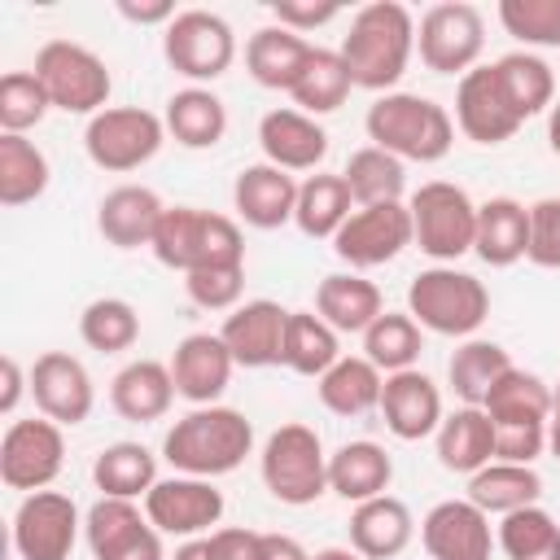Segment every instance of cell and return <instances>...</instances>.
Wrapping results in <instances>:
<instances>
[{
  "label": "cell",
  "mask_w": 560,
  "mask_h": 560,
  "mask_svg": "<svg viewBox=\"0 0 560 560\" xmlns=\"http://www.w3.org/2000/svg\"><path fill=\"white\" fill-rule=\"evenodd\" d=\"M311 560H363L354 547H324V551H315Z\"/></svg>",
  "instance_id": "60"
},
{
  "label": "cell",
  "mask_w": 560,
  "mask_h": 560,
  "mask_svg": "<svg viewBox=\"0 0 560 560\" xmlns=\"http://www.w3.org/2000/svg\"><path fill=\"white\" fill-rule=\"evenodd\" d=\"M363 131L376 149L394 153L398 162H442L455 144V118L446 105L416 96V92H385L368 105Z\"/></svg>",
  "instance_id": "3"
},
{
  "label": "cell",
  "mask_w": 560,
  "mask_h": 560,
  "mask_svg": "<svg viewBox=\"0 0 560 560\" xmlns=\"http://www.w3.org/2000/svg\"><path fill=\"white\" fill-rule=\"evenodd\" d=\"M494 542L508 560H560V525L542 503L508 512L499 521Z\"/></svg>",
  "instance_id": "44"
},
{
  "label": "cell",
  "mask_w": 560,
  "mask_h": 560,
  "mask_svg": "<svg viewBox=\"0 0 560 560\" xmlns=\"http://www.w3.org/2000/svg\"><path fill=\"white\" fill-rule=\"evenodd\" d=\"M118 13L127 18V22H136V26H171V18H175V4L171 0H149V4H136V0H118Z\"/></svg>",
  "instance_id": "55"
},
{
  "label": "cell",
  "mask_w": 560,
  "mask_h": 560,
  "mask_svg": "<svg viewBox=\"0 0 560 560\" xmlns=\"http://www.w3.org/2000/svg\"><path fill=\"white\" fill-rule=\"evenodd\" d=\"M407 210H411V236H416L420 254H429L433 262H446V267H455V258L472 254L477 201L459 184L429 179L411 192Z\"/></svg>",
  "instance_id": "7"
},
{
  "label": "cell",
  "mask_w": 560,
  "mask_h": 560,
  "mask_svg": "<svg viewBox=\"0 0 560 560\" xmlns=\"http://www.w3.org/2000/svg\"><path fill=\"white\" fill-rule=\"evenodd\" d=\"M162 214H166V206H162V197L153 188L118 184L96 206V232L114 249H140V245H153V232H158Z\"/></svg>",
  "instance_id": "24"
},
{
  "label": "cell",
  "mask_w": 560,
  "mask_h": 560,
  "mask_svg": "<svg viewBox=\"0 0 560 560\" xmlns=\"http://www.w3.org/2000/svg\"><path fill=\"white\" fill-rule=\"evenodd\" d=\"M433 442H438V464L446 472L472 477L494 459V420L481 407H459V411L442 416Z\"/></svg>",
  "instance_id": "31"
},
{
  "label": "cell",
  "mask_w": 560,
  "mask_h": 560,
  "mask_svg": "<svg viewBox=\"0 0 560 560\" xmlns=\"http://www.w3.org/2000/svg\"><path fill=\"white\" fill-rule=\"evenodd\" d=\"M416 534V521H411V508L394 494H376L368 503H354L350 512V547L363 556V560H394L407 551Z\"/></svg>",
  "instance_id": "27"
},
{
  "label": "cell",
  "mask_w": 560,
  "mask_h": 560,
  "mask_svg": "<svg viewBox=\"0 0 560 560\" xmlns=\"http://www.w3.org/2000/svg\"><path fill=\"white\" fill-rule=\"evenodd\" d=\"M385 311V298L372 280H363L359 271H332L315 284V315L337 328V332H368L376 324V315Z\"/></svg>",
  "instance_id": "28"
},
{
  "label": "cell",
  "mask_w": 560,
  "mask_h": 560,
  "mask_svg": "<svg viewBox=\"0 0 560 560\" xmlns=\"http://www.w3.org/2000/svg\"><path fill=\"white\" fill-rule=\"evenodd\" d=\"M144 529H149V516L136 508V499H109V494H101L83 512V538H88L92 560H109L114 551H122Z\"/></svg>",
  "instance_id": "43"
},
{
  "label": "cell",
  "mask_w": 560,
  "mask_h": 560,
  "mask_svg": "<svg viewBox=\"0 0 560 560\" xmlns=\"http://www.w3.org/2000/svg\"><path fill=\"white\" fill-rule=\"evenodd\" d=\"M79 337L96 354H122L140 341V315L127 298H96L79 315Z\"/></svg>",
  "instance_id": "47"
},
{
  "label": "cell",
  "mask_w": 560,
  "mask_h": 560,
  "mask_svg": "<svg viewBox=\"0 0 560 560\" xmlns=\"http://www.w3.org/2000/svg\"><path fill=\"white\" fill-rule=\"evenodd\" d=\"M341 332L328 328L315 311H289V328H284V368L298 376H324L337 359H341Z\"/></svg>",
  "instance_id": "41"
},
{
  "label": "cell",
  "mask_w": 560,
  "mask_h": 560,
  "mask_svg": "<svg viewBox=\"0 0 560 560\" xmlns=\"http://www.w3.org/2000/svg\"><path fill=\"white\" fill-rule=\"evenodd\" d=\"M468 499L486 516H508V512H521V508H529V503L542 499V477H538L534 464L490 459L481 472L468 477Z\"/></svg>",
  "instance_id": "33"
},
{
  "label": "cell",
  "mask_w": 560,
  "mask_h": 560,
  "mask_svg": "<svg viewBox=\"0 0 560 560\" xmlns=\"http://www.w3.org/2000/svg\"><path fill=\"white\" fill-rule=\"evenodd\" d=\"M258 472H262V486L271 490V499L289 503V508H306L319 494H328V455H324V442H319V433L311 424H298V420L280 424L262 442Z\"/></svg>",
  "instance_id": "6"
},
{
  "label": "cell",
  "mask_w": 560,
  "mask_h": 560,
  "mask_svg": "<svg viewBox=\"0 0 560 560\" xmlns=\"http://www.w3.org/2000/svg\"><path fill=\"white\" fill-rule=\"evenodd\" d=\"M35 79L44 83L52 109L83 114V118H96L101 109H109V92H114L109 66L74 39H48L35 52Z\"/></svg>",
  "instance_id": "8"
},
{
  "label": "cell",
  "mask_w": 560,
  "mask_h": 560,
  "mask_svg": "<svg viewBox=\"0 0 560 560\" xmlns=\"http://www.w3.org/2000/svg\"><path fill=\"white\" fill-rule=\"evenodd\" d=\"M420 350H424V337L407 311H381L376 324L363 332V359H372L385 376L416 368Z\"/></svg>",
  "instance_id": "46"
},
{
  "label": "cell",
  "mask_w": 560,
  "mask_h": 560,
  "mask_svg": "<svg viewBox=\"0 0 560 560\" xmlns=\"http://www.w3.org/2000/svg\"><path fill=\"white\" fill-rule=\"evenodd\" d=\"M79 529H83V516L70 494L35 490V494H22L13 512V551L22 560H70Z\"/></svg>",
  "instance_id": "15"
},
{
  "label": "cell",
  "mask_w": 560,
  "mask_h": 560,
  "mask_svg": "<svg viewBox=\"0 0 560 560\" xmlns=\"http://www.w3.org/2000/svg\"><path fill=\"white\" fill-rule=\"evenodd\" d=\"M486 48V18L477 4L464 0H442L433 9L420 13L416 26V52L424 61V70L433 74H468L477 66Z\"/></svg>",
  "instance_id": "11"
},
{
  "label": "cell",
  "mask_w": 560,
  "mask_h": 560,
  "mask_svg": "<svg viewBox=\"0 0 560 560\" xmlns=\"http://www.w3.org/2000/svg\"><path fill=\"white\" fill-rule=\"evenodd\" d=\"M547 451V424H494V459L534 464Z\"/></svg>",
  "instance_id": "52"
},
{
  "label": "cell",
  "mask_w": 560,
  "mask_h": 560,
  "mask_svg": "<svg viewBox=\"0 0 560 560\" xmlns=\"http://www.w3.org/2000/svg\"><path fill=\"white\" fill-rule=\"evenodd\" d=\"M92 481L109 499H144L158 486V455L140 442H109L92 459Z\"/></svg>",
  "instance_id": "38"
},
{
  "label": "cell",
  "mask_w": 560,
  "mask_h": 560,
  "mask_svg": "<svg viewBox=\"0 0 560 560\" xmlns=\"http://www.w3.org/2000/svg\"><path fill=\"white\" fill-rule=\"evenodd\" d=\"M254 451V424L236 407H192L162 438V459L184 477H223Z\"/></svg>",
  "instance_id": "2"
},
{
  "label": "cell",
  "mask_w": 560,
  "mask_h": 560,
  "mask_svg": "<svg viewBox=\"0 0 560 560\" xmlns=\"http://www.w3.org/2000/svg\"><path fill=\"white\" fill-rule=\"evenodd\" d=\"M48 179H52V166H48L44 149L26 136L0 131V206L18 210V206L39 201L48 192Z\"/></svg>",
  "instance_id": "39"
},
{
  "label": "cell",
  "mask_w": 560,
  "mask_h": 560,
  "mask_svg": "<svg viewBox=\"0 0 560 560\" xmlns=\"http://www.w3.org/2000/svg\"><path fill=\"white\" fill-rule=\"evenodd\" d=\"M350 70H346V61H341V52H332V48H315L311 52V61H306V70H302V79L293 83V105L302 109V114H311V118H319V114H332V109H341L346 105V96H350Z\"/></svg>",
  "instance_id": "45"
},
{
  "label": "cell",
  "mask_w": 560,
  "mask_h": 560,
  "mask_svg": "<svg viewBox=\"0 0 560 560\" xmlns=\"http://www.w3.org/2000/svg\"><path fill=\"white\" fill-rule=\"evenodd\" d=\"M341 13V4H302V0H276L271 4V18H276V26H289V31H298V35H306V31H315V26H328L332 18Z\"/></svg>",
  "instance_id": "53"
},
{
  "label": "cell",
  "mask_w": 560,
  "mask_h": 560,
  "mask_svg": "<svg viewBox=\"0 0 560 560\" xmlns=\"http://www.w3.org/2000/svg\"><path fill=\"white\" fill-rule=\"evenodd\" d=\"M175 402V381H171V363L158 359H131L127 368L114 372L109 381V407L131 420V424H149L162 420Z\"/></svg>",
  "instance_id": "26"
},
{
  "label": "cell",
  "mask_w": 560,
  "mask_h": 560,
  "mask_svg": "<svg viewBox=\"0 0 560 560\" xmlns=\"http://www.w3.org/2000/svg\"><path fill=\"white\" fill-rule=\"evenodd\" d=\"M162 140H166V122L140 105H109L96 118H88V127H83V149H88L92 166H101L109 175L140 171L144 162L158 158Z\"/></svg>",
  "instance_id": "9"
},
{
  "label": "cell",
  "mask_w": 560,
  "mask_h": 560,
  "mask_svg": "<svg viewBox=\"0 0 560 560\" xmlns=\"http://www.w3.org/2000/svg\"><path fill=\"white\" fill-rule=\"evenodd\" d=\"M551 416H560V385H551Z\"/></svg>",
  "instance_id": "62"
},
{
  "label": "cell",
  "mask_w": 560,
  "mask_h": 560,
  "mask_svg": "<svg viewBox=\"0 0 560 560\" xmlns=\"http://www.w3.org/2000/svg\"><path fill=\"white\" fill-rule=\"evenodd\" d=\"M407 315L438 337H472L490 315V289L459 267H424L407 284Z\"/></svg>",
  "instance_id": "5"
},
{
  "label": "cell",
  "mask_w": 560,
  "mask_h": 560,
  "mask_svg": "<svg viewBox=\"0 0 560 560\" xmlns=\"http://www.w3.org/2000/svg\"><path fill=\"white\" fill-rule=\"evenodd\" d=\"M420 542L429 560H490L494 534L490 516L472 499H442L420 521Z\"/></svg>",
  "instance_id": "17"
},
{
  "label": "cell",
  "mask_w": 560,
  "mask_h": 560,
  "mask_svg": "<svg viewBox=\"0 0 560 560\" xmlns=\"http://www.w3.org/2000/svg\"><path fill=\"white\" fill-rule=\"evenodd\" d=\"M61 464H66V433L57 420H48V416L9 420V429L0 438V481L9 490H22V494L48 490L57 481Z\"/></svg>",
  "instance_id": "12"
},
{
  "label": "cell",
  "mask_w": 560,
  "mask_h": 560,
  "mask_svg": "<svg viewBox=\"0 0 560 560\" xmlns=\"http://www.w3.org/2000/svg\"><path fill=\"white\" fill-rule=\"evenodd\" d=\"M499 22L529 48H560V0H499Z\"/></svg>",
  "instance_id": "49"
},
{
  "label": "cell",
  "mask_w": 560,
  "mask_h": 560,
  "mask_svg": "<svg viewBox=\"0 0 560 560\" xmlns=\"http://www.w3.org/2000/svg\"><path fill=\"white\" fill-rule=\"evenodd\" d=\"M341 61L350 70L354 88L389 92L416 52V18L398 0H372L350 18V31L341 39Z\"/></svg>",
  "instance_id": "1"
},
{
  "label": "cell",
  "mask_w": 560,
  "mask_h": 560,
  "mask_svg": "<svg viewBox=\"0 0 560 560\" xmlns=\"http://www.w3.org/2000/svg\"><path fill=\"white\" fill-rule=\"evenodd\" d=\"M232 368H236V359L219 332H188L171 354L175 394L192 407H214L232 381Z\"/></svg>",
  "instance_id": "20"
},
{
  "label": "cell",
  "mask_w": 560,
  "mask_h": 560,
  "mask_svg": "<svg viewBox=\"0 0 560 560\" xmlns=\"http://www.w3.org/2000/svg\"><path fill=\"white\" fill-rule=\"evenodd\" d=\"M547 144L560 158V101H551V109H547Z\"/></svg>",
  "instance_id": "59"
},
{
  "label": "cell",
  "mask_w": 560,
  "mask_h": 560,
  "mask_svg": "<svg viewBox=\"0 0 560 560\" xmlns=\"http://www.w3.org/2000/svg\"><path fill=\"white\" fill-rule=\"evenodd\" d=\"M394 481V459L381 442H346L328 455V490L346 503H368L376 494H385Z\"/></svg>",
  "instance_id": "29"
},
{
  "label": "cell",
  "mask_w": 560,
  "mask_h": 560,
  "mask_svg": "<svg viewBox=\"0 0 560 560\" xmlns=\"http://www.w3.org/2000/svg\"><path fill=\"white\" fill-rule=\"evenodd\" d=\"M153 258L171 271H197V267H232L245 262V236L236 219L197 210V206H166L158 232H153Z\"/></svg>",
  "instance_id": "4"
},
{
  "label": "cell",
  "mask_w": 560,
  "mask_h": 560,
  "mask_svg": "<svg viewBox=\"0 0 560 560\" xmlns=\"http://www.w3.org/2000/svg\"><path fill=\"white\" fill-rule=\"evenodd\" d=\"M258 144H262V158L280 171H315L324 158H328V131L319 127V118L293 109V105H280V109H267L258 118Z\"/></svg>",
  "instance_id": "21"
},
{
  "label": "cell",
  "mask_w": 560,
  "mask_h": 560,
  "mask_svg": "<svg viewBox=\"0 0 560 560\" xmlns=\"http://www.w3.org/2000/svg\"><path fill=\"white\" fill-rule=\"evenodd\" d=\"M525 258L534 267L560 271V197H542L529 206V249Z\"/></svg>",
  "instance_id": "51"
},
{
  "label": "cell",
  "mask_w": 560,
  "mask_h": 560,
  "mask_svg": "<svg viewBox=\"0 0 560 560\" xmlns=\"http://www.w3.org/2000/svg\"><path fill=\"white\" fill-rule=\"evenodd\" d=\"M171 560H219V556H214V547H210V534H201V538H184Z\"/></svg>",
  "instance_id": "58"
},
{
  "label": "cell",
  "mask_w": 560,
  "mask_h": 560,
  "mask_svg": "<svg viewBox=\"0 0 560 560\" xmlns=\"http://www.w3.org/2000/svg\"><path fill=\"white\" fill-rule=\"evenodd\" d=\"M232 210L241 214V223L258 232L284 228L293 223V210H298V179L271 162H254L232 184Z\"/></svg>",
  "instance_id": "22"
},
{
  "label": "cell",
  "mask_w": 560,
  "mask_h": 560,
  "mask_svg": "<svg viewBox=\"0 0 560 560\" xmlns=\"http://www.w3.org/2000/svg\"><path fill=\"white\" fill-rule=\"evenodd\" d=\"M381 416L398 442H420L442 424V394L420 368L394 372L385 376V389H381Z\"/></svg>",
  "instance_id": "23"
},
{
  "label": "cell",
  "mask_w": 560,
  "mask_h": 560,
  "mask_svg": "<svg viewBox=\"0 0 560 560\" xmlns=\"http://www.w3.org/2000/svg\"><path fill=\"white\" fill-rule=\"evenodd\" d=\"M350 214H354V197H350V188H346L341 175H306V179L298 184L293 223H298L302 236H311V241H332Z\"/></svg>",
  "instance_id": "37"
},
{
  "label": "cell",
  "mask_w": 560,
  "mask_h": 560,
  "mask_svg": "<svg viewBox=\"0 0 560 560\" xmlns=\"http://www.w3.org/2000/svg\"><path fill=\"white\" fill-rule=\"evenodd\" d=\"M381 389H385V372L363 354H341L315 381V394L332 416H363L381 407Z\"/></svg>",
  "instance_id": "32"
},
{
  "label": "cell",
  "mask_w": 560,
  "mask_h": 560,
  "mask_svg": "<svg viewBox=\"0 0 560 560\" xmlns=\"http://www.w3.org/2000/svg\"><path fill=\"white\" fill-rule=\"evenodd\" d=\"M490 66H494V79H499V88H503V96H508V105H512V114L521 122L542 114V109H551V101H556V70L538 52L516 48V52H503L499 61H490Z\"/></svg>",
  "instance_id": "35"
},
{
  "label": "cell",
  "mask_w": 560,
  "mask_h": 560,
  "mask_svg": "<svg viewBox=\"0 0 560 560\" xmlns=\"http://www.w3.org/2000/svg\"><path fill=\"white\" fill-rule=\"evenodd\" d=\"M166 136H175V144L184 149H214L228 131V105L210 92V88H179L166 101Z\"/></svg>",
  "instance_id": "34"
},
{
  "label": "cell",
  "mask_w": 560,
  "mask_h": 560,
  "mask_svg": "<svg viewBox=\"0 0 560 560\" xmlns=\"http://www.w3.org/2000/svg\"><path fill=\"white\" fill-rule=\"evenodd\" d=\"M284 328H289V311L271 298H254L228 311L219 337L232 350L236 368H276L284 359Z\"/></svg>",
  "instance_id": "18"
},
{
  "label": "cell",
  "mask_w": 560,
  "mask_h": 560,
  "mask_svg": "<svg viewBox=\"0 0 560 560\" xmlns=\"http://www.w3.org/2000/svg\"><path fill=\"white\" fill-rule=\"evenodd\" d=\"M407 245H416L407 201L354 206V214H350V219L341 223V232L332 236V254H337L350 271H368V267L394 262Z\"/></svg>",
  "instance_id": "14"
},
{
  "label": "cell",
  "mask_w": 560,
  "mask_h": 560,
  "mask_svg": "<svg viewBox=\"0 0 560 560\" xmlns=\"http://www.w3.org/2000/svg\"><path fill=\"white\" fill-rule=\"evenodd\" d=\"M315 44L302 39L298 31L289 26H258L249 39H245V70L258 88H271V92H293V83L302 79L306 61H311Z\"/></svg>",
  "instance_id": "25"
},
{
  "label": "cell",
  "mask_w": 560,
  "mask_h": 560,
  "mask_svg": "<svg viewBox=\"0 0 560 560\" xmlns=\"http://www.w3.org/2000/svg\"><path fill=\"white\" fill-rule=\"evenodd\" d=\"M22 394H31V376L22 372V363H18L13 354H4V389H0V411H4V416H13V411H18V402H22Z\"/></svg>",
  "instance_id": "56"
},
{
  "label": "cell",
  "mask_w": 560,
  "mask_h": 560,
  "mask_svg": "<svg viewBox=\"0 0 560 560\" xmlns=\"http://www.w3.org/2000/svg\"><path fill=\"white\" fill-rule=\"evenodd\" d=\"M547 451L560 459V416H551V420H547Z\"/></svg>",
  "instance_id": "61"
},
{
  "label": "cell",
  "mask_w": 560,
  "mask_h": 560,
  "mask_svg": "<svg viewBox=\"0 0 560 560\" xmlns=\"http://www.w3.org/2000/svg\"><path fill=\"white\" fill-rule=\"evenodd\" d=\"M52 109L44 83L35 79V70H9L0 79V131L4 136H26L31 127L44 122V114Z\"/></svg>",
  "instance_id": "48"
},
{
  "label": "cell",
  "mask_w": 560,
  "mask_h": 560,
  "mask_svg": "<svg viewBox=\"0 0 560 560\" xmlns=\"http://www.w3.org/2000/svg\"><path fill=\"white\" fill-rule=\"evenodd\" d=\"M162 57L175 74L192 79V88L214 83L236 61V35L232 26L210 9H184L162 31Z\"/></svg>",
  "instance_id": "10"
},
{
  "label": "cell",
  "mask_w": 560,
  "mask_h": 560,
  "mask_svg": "<svg viewBox=\"0 0 560 560\" xmlns=\"http://www.w3.org/2000/svg\"><path fill=\"white\" fill-rule=\"evenodd\" d=\"M31 398L39 407V416L57 420L61 429H74L92 416V402H96V389H92V376L88 368L66 354V350H48L35 359L31 368Z\"/></svg>",
  "instance_id": "16"
},
{
  "label": "cell",
  "mask_w": 560,
  "mask_h": 560,
  "mask_svg": "<svg viewBox=\"0 0 560 560\" xmlns=\"http://www.w3.org/2000/svg\"><path fill=\"white\" fill-rule=\"evenodd\" d=\"M508 368H512V359H508V350H503L499 341L468 337V341L451 354V363H446V381H451V389L464 398V407H481L486 394H490V385H494Z\"/></svg>",
  "instance_id": "42"
},
{
  "label": "cell",
  "mask_w": 560,
  "mask_h": 560,
  "mask_svg": "<svg viewBox=\"0 0 560 560\" xmlns=\"http://www.w3.org/2000/svg\"><path fill=\"white\" fill-rule=\"evenodd\" d=\"M188 298L201 311H236L241 306V289H245V262L232 267H197L184 276Z\"/></svg>",
  "instance_id": "50"
},
{
  "label": "cell",
  "mask_w": 560,
  "mask_h": 560,
  "mask_svg": "<svg viewBox=\"0 0 560 560\" xmlns=\"http://www.w3.org/2000/svg\"><path fill=\"white\" fill-rule=\"evenodd\" d=\"M529 249V206L516 197H490L477 206V236L472 254L486 267H512Z\"/></svg>",
  "instance_id": "30"
},
{
  "label": "cell",
  "mask_w": 560,
  "mask_h": 560,
  "mask_svg": "<svg viewBox=\"0 0 560 560\" xmlns=\"http://www.w3.org/2000/svg\"><path fill=\"white\" fill-rule=\"evenodd\" d=\"M481 411H486L494 424H547V420H551V385H547L538 372H525V368L512 363V368L490 385Z\"/></svg>",
  "instance_id": "36"
},
{
  "label": "cell",
  "mask_w": 560,
  "mask_h": 560,
  "mask_svg": "<svg viewBox=\"0 0 560 560\" xmlns=\"http://www.w3.org/2000/svg\"><path fill=\"white\" fill-rule=\"evenodd\" d=\"M258 542H262V534H254V529H214L210 534V547L219 560H258Z\"/></svg>",
  "instance_id": "54"
},
{
  "label": "cell",
  "mask_w": 560,
  "mask_h": 560,
  "mask_svg": "<svg viewBox=\"0 0 560 560\" xmlns=\"http://www.w3.org/2000/svg\"><path fill=\"white\" fill-rule=\"evenodd\" d=\"M354 206H385V201H402L407 192V162H398L394 153L368 144V149H354L346 171H341Z\"/></svg>",
  "instance_id": "40"
},
{
  "label": "cell",
  "mask_w": 560,
  "mask_h": 560,
  "mask_svg": "<svg viewBox=\"0 0 560 560\" xmlns=\"http://www.w3.org/2000/svg\"><path fill=\"white\" fill-rule=\"evenodd\" d=\"M258 560H311V551L298 538H289V534H262Z\"/></svg>",
  "instance_id": "57"
},
{
  "label": "cell",
  "mask_w": 560,
  "mask_h": 560,
  "mask_svg": "<svg viewBox=\"0 0 560 560\" xmlns=\"http://www.w3.org/2000/svg\"><path fill=\"white\" fill-rule=\"evenodd\" d=\"M455 127L472 140V144H503L521 131V118L512 114L494 66H472L459 88H455Z\"/></svg>",
  "instance_id": "19"
},
{
  "label": "cell",
  "mask_w": 560,
  "mask_h": 560,
  "mask_svg": "<svg viewBox=\"0 0 560 560\" xmlns=\"http://www.w3.org/2000/svg\"><path fill=\"white\" fill-rule=\"evenodd\" d=\"M223 490L206 477H158V486L144 494V516L162 538H201L214 534L223 521Z\"/></svg>",
  "instance_id": "13"
}]
</instances>
